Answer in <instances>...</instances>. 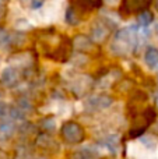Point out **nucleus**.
Here are the masks:
<instances>
[{
	"label": "nucleus",
	"mask_w": 158,
	"mask_h": 159,
	"mask_svg": "<svg viewBox=\"0 0 158 159\" xmlns=\"http://www.w3.org/2000/svg\"><path fill=\"white\" fill-rule=\"evenodd\" d=\"M6 11V4H4V0H0V17L4 14Z\"/></svg>",
	"instance_id": "dca6fc26"
},
{
	"label": "nucleus",
	"mask_w": 158,
	"mask_h": 159,
	"mask_svg": "<svg viewBox=\"0 0 158 159\" xmlns=\"http://www.w3.org/2000/svg\"><path fill=\"white\" fill-rule=\"evenodd\" d=\"M73 48H76L80 53H88L94 50V43H92V39L90 36L77 35L73 39Z\"/></svg>",
	"instance_id": "6e6552de"
},
{
	"label": "nucleus",
	"mask_w": 158,
	"mask_h": 159,
	"mask_svg": "<svg viewBox=\"0 0 158 159\" xmlns=\"http://www.w3.org/2000/svg\"><path fill=\"white\" fill-rule=\"evenodd\" d=\"M157 78H158V75H157Z\"/></svg>",
	"instance_id": "5701e85b"
},
{
	"label": "nucleus",
	"mask_w": 158,
	"mask_h": 159,
	"mask_svg": "<svg viewBox=\"0 0 158 159\" xmlns=\"http://www.w3.org/2000/svg\"><path fill=\"white\" fill-rule=\"evenodd\" d=\"M151 3H153V0H122L119 10L123 16L128 17L134 13L140 14L142 11L147 10Z\"/></svg>",
	"instance_id": "20e7f679"
},
{
	"label": "nucleus",
	"mask_w": 158,
	"mask_h": 159,
	"mask_svg": "<svg viewBox=\"0 0 158 159\" xmlns=\"http://www.w3.org/2000/svg\"><path fill=\"white\" fill-rule=\"evenodd\" d=\"M144 61L150 69H156L158 66V49L157 48H148L144 53Z\"/></svg>",
	"instance_id": "9d476101"
},
{
	"label": "nucleus",
	"mask_w": 158,
	"mask_h": 159,
	"mask_svg": "<svg viewBox=\"0 0 158 159\" xmlns=\"http://www.w3.org/2000/svg\"><path fill=\"white\" fill-rule=\"evenodd\" d=\"M0 95H2V91H0Z\"/></svg>",
	"instance_id": "412c9836"
},
{
	"label": "nucleus",
	"mask_w": 158,
	"mask_h": 159,
	"mask_svg": "<svg viewBox=\"0 0 158 159\" xmlns=\"http://www.w3.org/2000/svg\"><path fill=\"white\" fill-rule=\"evenodd\" d=\"M104 0H72V6L74 8H80L83 11L97 10L101 8Z\"/></svg>",
	"instance_id": "1a4fd4ad"
},
{
	"label": "nucleus",
	"mask_w": 158,
	"mask_h": 159,
	"mask_svg": "<svg viewBox=\"0 0 158 159\" xmlns=\"http://www.w3.org/2000/svg\"><path fill=\"white\" fill-rule=\"evenodd\" d=\"M42 0H32V2H31V6H32V8H38V7H41L42 6Z\"/></svg>",
	"instance_id": "2eb2a0df"
},
{
	"label": "nucleus",
	"mask_w": 158,
	"mask_h": 159,
	"mask_svg": "<svg viewBox=\"0 0 158 159\" xmlns=\"http://www.w3.org/2000/svg\"><path fill=\"white\" fill-rule=\"evenodd\" d=\"M72 55H73V41H70L67 36H60V41L56 45L55 49L46 53L48 57H50L52 60L60 61V63H66L67 60H70Z\"/></svg>",
	"instance_id": "f03ea898"
},
{
	"label": "nucleus",
	"mask_w": 158,
	"mask_h": 159,
	"mask_svg": "<svg viewBox=\"0 0 158 159\" xmlns=\"http://www.w3.org/2000/svg\"><path fill=\"white\" fill-rule=\"evenodd\" d=\"M20 80H21V74H20L18 69L14 66H8L0 74V81L4 87L7 88H14L18 85Z\"/></svg>",
	"instance_id": "423d86ee"
},
{
	"label": "nucleus",
	"mask_w": 158,
	"mask_h": 159,
	"mask_svg": "<svg viewBox=\"0 0 158 159\" xmlns=\"http://www.w3.org/2000/svg\"><path fill=\"white\" fill-rule=\"evenodd\" d=\"M25 39V32L24 31H16V32L8 34V45H13V46H21L24 45Z\"/></svg>",
	"instance_id": "f8f14e48"
},
{
	"label": "nucleus",
	"mask_w": 158,
	"mask_h": 159,
	"mask_svg": "<svg viewBox=\"0 0 158 159\" xmlns=\"http://www.w3.org/2000/svg\"><path fill=\"white\" fill-rule=\"evenodd\" d=\"M112 98L108 95H95L88 98L87 101V106L91 110H101V109H106L112 105Z\"/></svg>",
	"instance_id": "0eeeda50"
},
{
	"label": "nucleus",
	"mask_w": 158,
	"mask_h": 159,
	"mask_svg": "<svg viewBox=\"0 0 158 159\" xmlns=\"http://www.w3.org/2000/svg\"><path fill=\"white\" fill-rule=\"evenodd\" d=\"M62 135L63 138L70 144H77L84 140V129L76 121H67L63 127H62Z\"/></svg>",
	"instance_id": "7ed1b4c3"
},
{
	"label": "nucleus",
	"mask_w": 158,
	"mask_h": 159,
	"mask_svg": "<svg viewBox=\"0 0 158 159\" xmlns=\"http://www.w3.org/2000/svg\"><path fill=\"white\" fill-rule=\"evenodd\" d=\"M64 20H66V22L69 25H72V27H76V25H78L81 22L80 21V16H78V13H77V8H74L72 4L66 8Z\"/></svg>",
	"instance_id": "9b49d317"
},
{
	"label": "nucleus",
	"mask_w": 158,
	"mask_h": 159,
	"mask_svg": "<svg viewBox=\"0 0 158 159\" xmlns=\"http://www.w3.org/2000/svg\"><path fill=\"white\" fill-rule=\"evenodd\" d=\"M105 2H106V3H109V4H114V3L116 2V0H105Z\"/></svg>",
	"instance_id": "a211bd4d"
},
{
	"label": "nucleus",
	"mask_w": 158,
	"mask_h": 159,
	"mask_svg": "<svg viewBox=\"0 0 158 159\" xmlns=\"http://www.w3.org/2000/svg\"><path fill=\"white\" fill-rule=\"evenodd\" d=\"M39 159H44V158H39Z\"/></svg>",
	"instance_id": "4be33fe9"
},
{
	"label": "nucleus",
	"mask_w": 158,
	"mask_h": 159,
	"mask_svg": "<svg viewBox=\"0 0 158 159\" xmlns=\"http://www.w3.org/2000/svg\"><path fill=\"white\" fill-rule=\"evenodd\" d=\"M14 130H16V127L11 121H2L0 123V137L8 138L14 133Z\"/></svg>",
	"instance_id": "4468645a"
},
{
	"label": "nucleus",
	"mask_w": 158,
	"mask_h": 159,
	"mask_svg": "<svg viewBox=\"0 0 158 159\" xmlns=\"http://www.w3.org/2000/svg\"><path fill=\"white\" fill-rule=\"evenodd\" d=\"M112 30V25L108 24L106 21H97L95 24H92L91 31H90V38L92 39V42L95 43H102L105 42V39L109 36Z\"/></svg>",
	"instance_id": "39448f33"
},
{
	"label": "nucleus",
	"mask_w": 158,
	"mask_h": 159,
	"mask_svg": "<svg viewBox=\"0 0 158 159\" xmlns=\"http://www.w3.org/2000/svg\"><path fill=\"white\" fill-rule=\"evenodd\" d=\"M136 31V27H126L118 31L111 45L112 53H115L116 56H126L130 52H134L136 45L139 43Z\"/></svg>",
	"instance_id": "f257e3e1"
},
{
	"label": "nucleus",
	"mask_w": 158,
	"mask_h": 159,
	"mask_svg": "<svg viewBox=\"0 0 158 159\" xmlns=\"http://www.w3.org/2000/svg\"><path fill=\"white\" fill-rule=\"evenodd\" d=\"M137 21H139V24L142 25L143 28H146L154 21V16H153L151 11L144 10V11H142L140 14H137Z\"/></svg>",
	"instance_id": "ddd939ff"
},
{
	"label": "nucleus",
	"mask_w": 158,
	"mask_h": 159,
	"mask_svg": "<svg viewBox=\"0 0 158 159\" xmlns=\"http://www.w3.org/2000/svg\"><path fill=\"white\" fill-rule=\"evenodd\" d=\"M154 3H156V10L158 11V0H154Z\"/></svg>",
	"instance_id": "6ab92c4d"
},
{
	"label": "nucleus",
	"mask_w": 158,
	"mask_h": 159,
	"mask_svg": "<svg viewBox=\"0 0 158 159\" xmlns=\"http://www.w3.org/2000/svg\"><path fill=\"white\" fill-rule=\"evenodd\" d=\"M154 102H156V105L158 107V92H156V95H154Z\"/></svg>",
	"instance_id": "f3484780"
},
{
	"label": "nucleus",
	"mask_w": 158,
	"mask_h": 159,
	"mask_svg": "<svg viewBox=\"0 0 158 159\" xmlns=\"http://www.w3.org/2000/svg\"><path fill=\"white\" fill-rule=\"evenodd\" d=\"M156 31H157V32H158V24H157V27H156Z\"/></svg>",
	"instance_id": "aec40b11"
}]
</instances>
